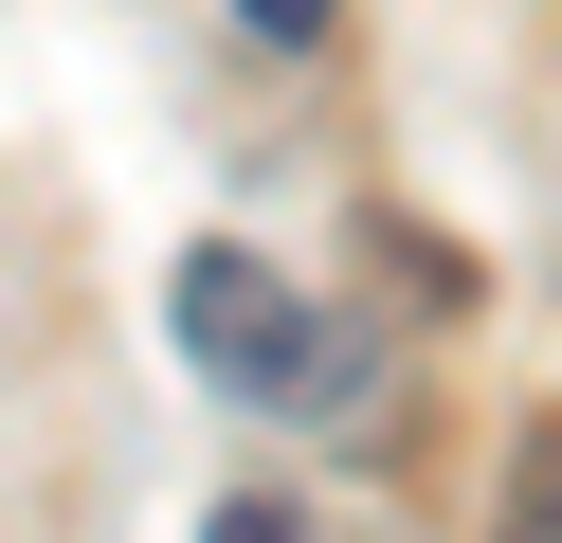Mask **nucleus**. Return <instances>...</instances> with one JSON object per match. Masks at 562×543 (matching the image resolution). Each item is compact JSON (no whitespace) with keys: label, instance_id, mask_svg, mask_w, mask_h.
Masks as SVG:
<instances>
[{"label":"nucleus","instance_id":"nucleus-3","mask_svg":"<svg viewBox=\"0 0 562 543\" xmlns=\"http://www.w3.org/2000/svg\"><path fill=\"white\" fill-rule=\"evenodd\" d=\"M236 19H255V36H291V55H308V36H327V0H236Z\"/></svg>","mask_w":562,"mask_h":543},{"label":"nucleus","instance_id":"nucleus-1","mask_svg":"<svg viewBox=\"0 0 562 543\" xmlns=\"http://www.w3.org/2000/svg\"><path fill=\"white\" fill-rule=\"evenodd\" d=\"M182 344L218 362L236 398H272V417H363V326L308 308V290L272 272V253H236V236L182 253Z\"/></svg>","mask_w":562,"mask_h":543},{"label":"nucleus","instance_id":"nucleus-2","mask_svg":"<svg viewBox=\"0 0 562 543\" xmlns=\"http://www.w3.org/2000/svg\"><path fill=\"white\" fill-rule=\"evenodd\" d=\"M218 543H308V525H291L272 489H236V507H218Z\"/></svg>","mask_w":562,"mask_h":543}]
</instances>
